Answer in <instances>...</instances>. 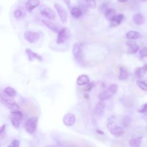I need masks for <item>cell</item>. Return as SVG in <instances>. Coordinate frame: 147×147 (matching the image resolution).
Segmentation results:
<instances>
[{
  "mask_svg": "<svg viewBox=\"0 0 147 147\" xmlns=\"http://www.w3.org/2000/svg\"><path fill=\"white\" fill-rule=\"evenodd\" d=\"M23 118L22 113L18 110L13 111L11 112L10 121L13 126L15 128H18L20 126V123Z\"/></svg>",
  "mask_w": 147,
  "mask_h": 147,
  "instance_id": "3",
  "label": "cell"
},
{
  "mask_svg": "<svg viewBox=\"0 0 147 147\" xmlns=\"http://www.w3.org/2000/svg\"><path fill=\"white\" fill-rule=\"evenodd\" d=\"M141 37V34L139 32L134 30H130L126 34V37L131 40H136L140 38Z\"/></svg>",
  "mask_w": 147,
  "mask_h": 147,
  "instance_id": "22",
  "label": "cell"
},
{
  "mask_svg": "<svg viewBox=\"0 0 147 147\" xmlns=\"http://www.w3.org/2000/svg\"><path fill=\"white\" fill-rule=\"evenodd\" d=\"M96 132H97L98 134H103V131H100V130H96Z\"/></svg>",
  "mask_w": 147,
  "mask_h": 147,
  "instance_id": "38",
  "label": "cell"
},
{
  "mask_svg": "<svg viewBox=\"0 0 147 147\" xmlns=\"http://www.w3.org/2000/svg\"><path fill=\"white\" fill-rule=\"evenodd\" d=\"M42 23L45 25L46 26L48 29H49L50 30H51L52 31H53V32H55V33H57V32H59V28L58 27L55 25L54 24H53L52 22L49 21H47V20H42Z\"/></svg>",
  "mask_w": 147,
  "mask_h": 147,
  "instance_id": "21",
  "label": "cell"
},
{
  "mask_svg": "<svg viewBox=\"0 0 147 147\" xmlns=\"http://www.w3.org/2000/svg\"><path fill=\"white\" fill-rule=\"evenodd\" d=\"M38 117L36 116L32 117L29 118L25 123L24 127L26 131L29 134H34L36 130L37 122H38Z\"/></svg>",
  "mask_w": 147,
  "mask_h": 147,
  "instance_id": "2",
  "label": "cell"
},
{
  "mask_svg": "<svg viewBox=\"0 0 147 147\" xmlns=\"http://www.w3.org/2000/svg\"><path fill=\"white\" fill-rule=\"evenodd\" d=\"M144 118H145V119H146L147 121V114H145L144 115Z\"/></svg>",
  "mask_w": 147,
  "mask_h": 147,
  "instance_id": "40",
  "label": "cell"
},
{
  "mask_svg": "<svg viewBox=\"0 0 147 147\" xmlns=\"http://www.w3.org/2000/svg\"><path fill=\"white\" fill-rule=\"evenodd\" d=\"M20 141H18L17 140H14L11 142V146H12L13 147H18L20 146Z\"/></svg>",
  "mask_w": 147,
  "mask_h": 147,
  "instance_id": "35",
  "label": "cell"
},
{
  "mask_svg": "<svg viewBox=\"0 0 147 147\" xmlns=\"http://www.w3.org/2000/svg\"><path fill=\"white\" fill-rule=\"evenodd\" d=\"M107 127L111 133V134L118 137L123 135L124 134L123 129L119 126L114 124L113 122H110L107 125Z\"/></svg>",
  "mask_w": 147,
  "mask_h": 147,
  "instance_id": "4",
  "label": "cell"
},
{
  "mask_svg": "<svg viewBox=\"0 0 147 147\" xmlns=\"http://www.w3.org/2000/svg\"><path fill=\"white\" fill-rule=\"evenodd\" d=\"M129 76V73L127 69L124 67H121L119 68V75L118 76V79L121 80H124L127 79Z\"/></svg>",
  "mask_w": 147,
  "mask_h": 147,
  "instance_id": "23",
  "label": "cell"
},
{
  "mask_svg": "<svg viewBox=\"0 0 147 147\" xmlns=\"http://www.w3.org/2000/svg\"><path fill=\"white\" fill-rule=\"evenodd\" d=\"M126 44L128 47V51L130 53H136L139 50V46L135 41H128L126 42Z\"/></svg>",
  "mask_w": 147,
  "mask_h": 147,
  "instance_id": "14",
  "label": "cell"
},
{
  "mask_svg": "<svg viewBox=\"0 0 147 147\" xmlns=\"http://www.w3.org/2000/svg\"><path fill=\"white\" fill-rule=\"evenodd\" d=\"M140 57L143 58L147 57V47H144L140 51Z\"/></svg>",
  "mask_w": 147,
  "mask_h": 147,
  "instance_id": "29",
  "label": "cell"
},
{
  "mask_svg": "<svg viewBox=\"0 0 147 147\" xmlns=\"http://www.w3.org/2000/svg\"><path fill=\"white\" fill-rule=\"evenodd\" d=\"M40 34L38 32L33 31H26L24 33V38L30 43H34L38 41Z\"/></svg>",
  "mask_w": 147,
  "mask_h": 147,
  "instance_id": "7",
  "label": "cell"
},
{
  "mask_svg": "<svg viewBox=\"0 0 147 147\" xmlns=\"http://www.w3.org/2000/svg\"><path fill=\"white\" fill-rule=\"evenodd\" d=\"M142 138V137H137L133 138L129 141V145L131 146L138 147L140 146Z\"/></svg>",
  "mask_w": 147,
  "mask_h": 147,
  "instance_id": "26",
  "label": "cell"
},
{
  "mask_svg": "<svg viewBox=\"0 0 147 147\" xmlns=\"http://www.w3.org/2000/svg\"><path fill=\"white\" fill-rule=\"evenodd\" d=\"M138 111L140 113L146 114L147 113V103L144 104L138 110Z\"/></svg>",
  "mask_w": 147,
  "mask_h": 147,
  "instance_id": "31",
  "label": "cell"
},
{
  "mask_svg": "<svg viewBox=\"0 0 147 147\" xmlns=\"http://www.w3.org/2000/svg\"><path fill=\"white\" fill-rule=\"evenodd\" d=\"M24 110L29 115H35L37 113V108L34 103L30 101L26 102L22 105Z\"/></svg>",
  "mask_w": 147,
  "mask_h": 147,
  "instance_id": "8",
  "label": "cell"
},
{
  "mask_svg": "<svg viewBox=\"0 0 147 147\" xmlns=\"http://www.w3.org/2000/svg\"><path fill=\"white\" fill-rule=\"evenodd\" d=\"M39 4V0H28L26 3V9L29 11H31L37 7Z\"/></svg>",
  "mask_w": 147,
  "mask_h": 147,
  "instance_id": "17",
  "label": "cell"
},
{
  "mask_svg": "<svg viewBox=\"0 0 147 147\" xmlns=\"http://www.w3.org/2000/svg\"><path fill=\"white\" fill-rule=\"evenodd\" d=\"M40 13L42 16L48 18L49 20H55L56 17L55 11L49 7H46L43 9L42 10H41Z\"/></svg>",
  "mask_w": 147,
  "mask_h": 147,
  "instance_id": "10",
  "label": "cell"
},
{
  "mask_svg": "<svg viewBox=\"0 0 147 147\" xmlns=\"http://www.w3.org/2000/svg\"><path fill=\"white\" fill-rule=\"evenodd\" d=\"M137 84L142 90L147 91V84L146 83L141 80H137Z\"/></svg>",
  "mask_w": 147,
  "mask_h": 147,
  "instance_id": "28",
  "label": "cell"
},
{
  "mask_svg": "<svg viewBox=\"0 0 147 147\" xmlns=\"http://www.w3.org/2000/svg\"><path fill=\"white\" fill-rule=\"evenodd\" d=\"M142 1H144V2H145V1H147V0H142Z\"/></svg>",
  "mask_w": 147,
  "mask_h": 147,
  "instance_id": "41",
  "label": "cell"
},
{
  "mask_svg": "<svg viewBox=\"0 0 147 147\" xmlns=\"http://www.w3.org/2000/svg\"><path fill=\"white\" fill-rule=\"evenodd\" d=\"M1 102L7 108L10 109V110L13 111H16L19 110L20 107L19 106L13 101L6 99V98H1Z\"/></svg>",
  "mask_w": 147,
  "mask_h": 147,
  "instance_id": "11",
  "label": "cell"
},
{
  "mask_svg": "<svg viewBox=\"0 0 147 147\" xmlns=\"http://www.w3.org/2000/svg\"><path fill=\"white\" fill-rule=\"evenodd\" d=\"M14 16L15 18H16L17 19H18V18H20L22 17V11L20 10L17 9V10H16L14 11Z\"/></svg>",
  "mask_w": 147,
  "mask_h": 147,
  "instance_id": "33",
  "label": "cell"
},
{
  "mask_svg": "<svg viewBox=\"0 0 147 147\" xmlns=\"http://www.w3.org/2000/svg\"><path fill=\"white\" fill-rule=\"evenodd\" d=\"M130 122V117L127 116V115H125L123 117V119H122L123 125L125 126H126L127 125H129Z\"/></svg>",
  "mask_w": 147,
  "mask_h": 147,
  "instance_id": "32",
  "label": "cell"
},
{
  "mask_svg": "<svg viewBox=\"0 0 147 147\" xmlns=\"http://www.w3.org/2000/svg\"><path fill=\"white\" fill-rule=\"evenodd\" d=\"M87 5L92 9H94L96 7V2L95 0H85Z\"/></svg>",
  "mask_w": 147,
  "mask_h": 147,
  "instance_id": "30",
  "label": "cell"
},
{
  "mask_svg": "<svg viewBox=\"0 0 147 147\" xmlns=\"http://www.w3.org/2000/svg\"><path fill=\"white\" fill-rule=\"evenodd\" d=\"M93 86H94V83H88V84H87V86H86L84 87L83 90H84V91H87V92L90 91L92 88Z\"/></svg>",
  "mask_w": 147,
  "mask_h": 147,
  "instance_id": "34",
  "label": "cell"
},
{
  "mask_svg": "<svg viewBox=\"0 0 147 147\" xmlns=\"http://www.w3.org/2000/svg\"><path fill=\"white\" fill-rule=\"evenodd\" d=\"M117 91L118 86L115 84H112L108 87L106 90L101 92L99 94V99L100 100L105 101L106 100L110 98L113 95L116 94Z\"/></svg>",
  "mask_w": 147,
  "mask_h": 147,
  "instance_id": "1",
  "label": "cell"
},
{
  "mask_svg": "<svg viewBox=\"0 0 147 147\" xmlns=\"http://www.w3.org/2000/svg\"><path fill=\"white\" fill-rule=\"evenodd\" d=\"M133 21L135 24L141 25L145 22V18L141 13H137L133 16Z\"/></svg>",
  "mask_w": 147,
  "mask_h": 147,
  "instance_id": "20",
  "label": "cell"
},
{
  "mask_svg": "<svg viewBox=\"0 0 147 147\" xmlns=\"http://www.w3.org/2000/svg\"><path fill=\"white\" fill-rule=\"evenodd\" d=\"M4 92L9 96H15L17 95V92L14 89L10 87H7L4 89Z\"/></svg>",
  "mask_w": 147,
  "mask_h": 147,
  "instance_id": "27",
  "label": "cell"
},
{
  "mask_svg": "<svg viewBox=\"0 0 147 147\" xmlns=\"http://www.w3.org/2000/svg\"><path fill=\"white\" fill-rule=\"evenodd\" d=\"M54 7L60 18L61 22L63 24L66 23L68 19V13L66 10L61 5L58 3L54 4Z\"/></svg>",
  "mask_w": 147,
  "mask_h": 147,
  "instance_id": "6",
  "label": "cell"
},
{
  "mask_svg": "<svg viewBox=\"0 0 147 147\" xmlns=\"http://www.w3.org/2000/svg\"><path fill=\"white\" fill-rule=\"evenodd\" d=\"M147 72V64H144L142 67L137 68L134 71V75L137 78H142Z\"/></svg>",
  "mask_w": 147,
  "mask_h": 147,
  "instance_id": "15",
  "label": "cell"
},
{
  "mask_svg": "<svg viewBox=\"0 0 147 147\" xmlns=\"http://www.w3.org/2000/svg\"><path fill=\"white\" fill-rule=\"evenodd\" d=\"M124 18V16L122 14H118L113 18L111 22V26H116L121 24Z\"/></svg>",
  "mask_w": 147,
  "mask_h": 147,
  "instance_id": "18",
  "label": "cell"
},
{
  "mask_svg": "<svg viewBox=\"0 0 147 147\" xmlns=\"http://www.w3.org/2000/svg\"><path fill=\"white\" fill-rule=\"evenodd\" d=\"M105 109V103L104 101L100 100L95 106V113L98 115H102Z\"/></svg>",
  "mask_w": 147,
  "mask_h": 147,
  "instance_id": "16",
  "label": "cell"
},
{
  "mask_svg": "<svg viewBox=\"0 0 147 147\" xmlns=\"http://www.w3.org/2000/svg\"><path fill=\"white\" fill-rule=\"evenodd\" d=\"M71 14L74 17L76 18H79L82 16L83 11L80 7H74L71 9Z\"/></svg>",
  "mask_w": 147,
  "mask_h": 147,
  "instance_id": "25",
  "label": "cell"
},
{
  "mask_svg": "<svg viewBox=\"0 0 147 147\" xmlns=\"http://www.w3.org/2000/svg\"><path fill=\"white\" fill-rule=\"evenodd\" d=\"M25 52L28 57V59L29 60V61H33L34 60H37L40 61H42V57L41 56H40V55H38L37 53L33 52L30 49H29V48L26 49Z\"/></svg>",
  "mask_w": 147,
  "mask_h": 147,
  "instance_id": "13",
  "label": "cell"
},
{
  "mask_svg": "<svg viewBox=\"0 0 147 147\" xmlns=\"http://www.w3.org/2000/svg\"><path fill=\"white\" fill-rule=\"evenodd\" d=\"M5 128H6V125L5 124H3V125L1 126V129H0V134H1V136H2V134L3 133V132L5 131Z\"/></svg>",
  "mask_w": 147,
  "mask_h": 147,
  "instance_id": "36",
  "label": "cell"
},
{
  "mask_svg": "<svg viewBox=\"0 0 147 147\" xmlns=\"http://www.w3.org/2000/svg\"><path fill=\"white\" fill-rule=\"evenodd\" d=\"M82 43L80 42H75L72 47V54L75 59L80 60L82 58Z\"/></svg>",
  "mask_w": 147,
  "mask_h": 147,
  "instance_id": "9",
  "label": "cell"
},
{
  "mask_svg": "<svg viewBox=\"0 0 147 147\" xmlns=\"http://www.w3.org/2000/svg\"><path fill=\"white\" fill-rule=\"evenodd\" d=\"M89 83H90V79L88 76L85 74L80 75L76 80V83L79 86L87 84Z\"/></svg>",
  "mask_w": 147,
  "mask_h": 147,
  "instance_id": "19",
  "label": "cell"
},
{
  "mask_svg": "<svg viewBox=\"0 0 147 147\" xmlns=\"http://www.w3.org/2000/svg\"><path fill=\"white\" fill-rule=\"evenodd\" d=\"M127 0H118V2H126Z\"/></svg>",
  "mask_w": 147,
  "mask_h": 147,
  "instance_id": "39",
  "label": "cell"
},
{
  "mask_svg": "<svg viewBox=\"0 0 147 147\" xmlns=\"http://www.w3.org/2000/svg\"><path fill=\"white\" fill-rule=\"evenodd\" d=\"M69 37V30L67 28L61 29L58 32V35L56 39V42L58 44H63L65 42Z\"/></svg>",
  "mask_w": 147,
  "mask_h": 147,
  "instance_id": "5",
  "label": "cell"
},
{
  "mask_svg": "<svg viewBox=\"0 0 147 147\" xmlns=\"http://www.w3.org/2000/svg\"><path fill=\"white\" fill-rule=\"evenodd\" d=\"M64 1V2L66 3L67 5L69 6L70 5V0H63Z\"/></svg>",
  "mask_w": 147,
  "mask_h": 147,
  "instance_id": "37",
  "label": "cell"
},
{
  "mask_svg": "<svg viewBox=\"0 0 147 147\" xmlns=\"http://www.w3.org/2000/svg\"><path fill=\"white\" fill-rule=\"evenodd\" d=\"M63 123L67 126H71L75 123V116L72 113H68L65 114L63 118Z\"/></svg>",
  "mask_w": 147,
  "mask_h": 147,
  "instance_id": "12",
  "label": "cell"
},
{
  "mask_svg": "<svg viewBox=\"0 0 147 147\" xmlns=\"http://www.w3.org/2000/svg\"><path fill=\"white\" fill-rule=\"evenodd\" d=\"M116 15V10L114 9H108L105 11V16L106 18L109 21H111L113 18Z\"/></svg>",
  "mask_w": 147,
  "mask_h": 147,
  "instance_id": "24",
  "label": "cell"
}]
</instances>
